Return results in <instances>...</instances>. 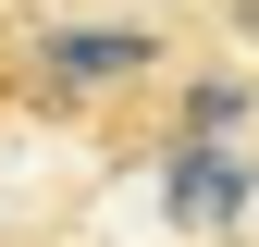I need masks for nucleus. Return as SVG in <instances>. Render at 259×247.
Masks as SVG:
<instances>
[]
</instances>
